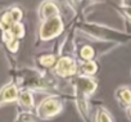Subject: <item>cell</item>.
<instances>
[{"instance_id": "obj_5", "label": "cell", "mask_w": 131, "mask_h": 122, "mask_svg": "<svg viewBox=\"0 0 131 122\" xmlns=\"http://www.w3.org/2000/svg\"><path fill=\"white\" fill-rule=\"evenodd\" d=\"M16 98H17V89L14 86H8L0 94V103L10 102V100H14Z\"/></svg>"}, {"instance_id": "obj_7", "label": "cell", "mask_w": 131, "mask_h": 122, "mask_svg": "<svg viewBox=\"0 0 131 122\" xmlns=\"http://www.w3.org/2000/svg\"><path fill=\"white\" fill-rule=\"evenodd\" d=\"M19 99L25 107H32V96L30 95V93H22Z\"/></svg>"}, {"instance_id": "obj_9", "label": "cell", "mask_w": 131, "mask_h": 122, "mask_svg": "<svg viewBox=\"0 0 131 122\" xmlns=\"http://www.w3.org/2000/svg\"><path fill=\"white\" fill-rule=\"evenodd\" d=\"M96 122H112V121H111V117H109V114L107 112L99 110L98 116H96Z\"/></svg>"}, {"instance_id": "obj_4", "label": "cell", "mask_w": 131, "mask_h": 122, "mask_svg": "<svg viewBox=\"0 0 131 122\" xmlns=\"http://www.w3.org/2000/svg\"><path fill=\"white\" fill-rule=\"evenodd\" d=\"M41 13H42V17L50 19V18L58 17V8L53 3H45L41 8Z\"/></svg>"}, {"instance_id": "obj_1", "label": "cell", "mask_w": 131, "mask_h": 122, "mask_svg": "<svg viewBox=\"0 0 131 122\" xmlns=\"http://www.w3.org/2000/svg\"><path fill=\"white\" fill-rule=\"evenodd\" d=\"M60 30H62V21H60V18L59 17L50 18L41 27V37L44 40L51 39V37L57 36L60 32Z\"/></svg>"}, {"instance_id": "obj_2", "label": "cell", "mask_w": 131, "mask_h": 122, "mask_svg": "<svg viewBox=\"0 0 131 122\" xmlns=\"http://www.w3.org/2000/svg\"><path fill=\"white\" fill-rule=\"evenodd\" d=\"M59 110H60V103H59L57 99H53V98H49V99L44 100V102L40 104L39 109H37L39 116H40V117H44V118H45V117L54 116V114H57Z\"/></svg>"}, {"instance_id": "obj_12", "label": "cell", "mask_w": 131, "mask_h": 122, "mask_svg": "<svg viewBox=\"0 0 131 122\" xmlns=\"http://www.w3.org/2000/svg\"><path fill=\"white\" fill-rule=\"evenodd\" d=\"M128 112H130V116H131V107H130V109H128Z\"/></svg>"}, {"instance_id": "obj_3", "label": "cell", "mask_w": 131, "mask_h": 122, "mask_svg": "<svg viewBox=\"0 0 131 122\" xmlns=\"http://www.w3.org/2000/svg\"><path fill=\"white\" fill-rule=\"evenodd\" d=\"M55 71L58 75L66 77V76H70V75H73L76 72V64L72 59L64 57V58H60L58 60V63L55 66Z\"/></svg>"}, {"instance_id": "obj_6", "label": "cell", "mask_w": 131, "mask_h": 122, "mask_svg": "<svg viewBox=\"0 0 131 122\" xmlns=\"http://www.w3.org/2000/svg\"><path fill=\"white\" fill-rule=\"evenodd\" d=\"M118 98L121 99V102L126 105H130L131 104V91L130 89L127 87H123L118 91Z\"/></svg>"}, {"instance_id": "obj_10", "label": "cell", "mask_w": 131, "mask_h": 122, "mask_svg": "<svg viewBox=\"0 0 131 122\" xmlns=\"http://www.w3.org/2000/svg\"><path fill=\"white\" fill-rule=\"evenodd\" d=\"M81 57L85 58V59H91L93 58V49L90 46H85L81 50Z\"/></svg>"}, {"instance_id": "obj_11", "label": "cell", "mask_w": 131, "mask_h": 122, "mask_svg": "<svg viewBox=\"0 0 131 122\" xmlns=\"http://www.w3.org/2000/svg\"><path fill=\"white\" fill-rule=\"evenodd\" d=\"M40 62L42 66H51L54 63V57L53 55H48V57H42L40 59Z\"/></svg>"}, {"instance_id": "obj_8", "label": "cell", "mask_w": 131, "mask_h": 122, "mask_svg": "<svg viewBox=\"0 0 131 122\" xmlns=\"http://www.w3.org/2000/svg\"><path fill=\"white\" fill-rule=\"evenodd\" d=\"M95 70H96V66H95V63H93V62H88V63L82 64V72L86 73V75L94 73Z\"/></svg>"}]
</instances>
